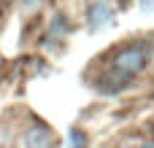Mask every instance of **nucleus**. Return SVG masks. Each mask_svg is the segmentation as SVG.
Masks as SVG:
<instances>
[{"label":"nucleus","instance_id":"obj_4","mask_svg":"<svg viewBox=\"0 0 154 148\" xmlns=\"http://www.w3.org/2000/svg\"><path fill=\"white\" fill-rule=\"evenodd\" d=\"M65 30H68V22H65V16H62V13H57V16L51 19V27H49V32H46V43H51V40L57 38V32L62 35Z\"/></svg>","mask_w":154,"mask_h":148},{"label":"nucleus","instance_id":"obj_8","mask_svg":"<svg viewBox=\"0 0 154 148\" xmlns=\"http://www.w3.org/2000/svg\"><path fill=\"white\" fill-rule=\"evenodd\" d=\"M119 3H122V5H127V0H119Z\"/></svg>","mask_w":154,"mask_h":148},{"label":"nucleus","instance_id":"obj_2","mask_svg":"<svg viewBox=\"0 0 154 148\" xmlns=\"http://www.w3.org/2000/svg\"><path fill=\"white\" fill-rule=\"evenodd\" d=\"M111 22V5L106 0H92L89 3V27L92 30H103Z\"/></svg>","mask_w":154,"mask_h":148},{"label":"nucleus","instance_id":"obj_7","mask_svg":"<svg viewBox=\"0 0 154 148\" xmlns=\"http://www.w3.org/2000/svg\"><path fill=\"white\" fill-rule=\"evenodd\" d=\"M19 3H22V5H32L35 0H19Z\"/></svg>","mask_w":154,"mask_h":148},{"label":"nucleus","instance_id":"obj_6","mask_svg":"<svg viewBox=\"0 0 154 148\" xmlns=\"http://www.w3.org/2000/svg\"><path fill=\"white\" fill-rule=\"evenodd\" d=\"M141 148H154V140H149V143H143Z\"/></svg>","mask_w":154,"mask_h":148},{"label":"nucleus","instance_id":"obj_5","mask_svg":"<svg viewBox=\"0 0 154 148\" xmlns=\"http://www.w3.org/2000/svg\"><path fill=\"white\" fill-rule=\"evenodd\" d=\"M87 146V135L79 129H70V148H84Z\"/></svg>","mask_w":154,"mask_h":148},{"label":"nucleus","instance_id":"obj_3","mask_svg":"<svg viewBox=\"0 0 154 148\" xmlns=\"http://www.w3.org/2000/svg\"><path fill=\"white\" fill-rule=\"evenodd\" d=\"M24 143H27V148H51L54 138L46 127H30L24 135Z\"/></svg>","mask_w":154,"mask_h":148},{"label":"nucleus","instance_id":"obj_1","mask_svg":"<svg viewBox=\"0 0 154 148\" xmlns=\"http://www.w3.org/2000/svg\"><path fill=\"white\" fill-rule=\"evenodd\" d=\"M149 59H152V43H146V40H138V43H130V46L119 49L116 57L111 59L106 75L100 78L97 89H100L103 94H116V92H122V89L149 65Z\"/></svg>","mask_w":154,"mask_h":148}]
</instances>
